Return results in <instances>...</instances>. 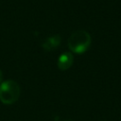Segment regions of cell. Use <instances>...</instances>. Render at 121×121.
I'll list each match as a JSON object with an SVG mask.
<instances>
[{"label": "cell", "mask_w": 121, "mask_h": 121, "mask_svg": "<svg viewBox=\"0 0 121 121\" xmlns=\"http://www.w3.org/2000/svg\"><path fill=\"white\" fill-rule=\"evenodd\" d=\"M2 78H3V73H2V70L0 69V81L2 80Z\"/></svg>", "instance_id": "5b68a950"}, {"label": "cell", "mask_w": 121, "mask_h": 121, "mask_svg": "<svg viewBox=\"0 0 121 121\" xmlns=\"http://www.w3.org/2000/svg\"><path fill=\"white\" fill-rule=\"evenodd\" d=\"M21 94L19 84L13 79H7L0 83V101L3 104L10 105L15 103Z\"/></svg>", "instance_id": "7a4b0ae2"}, {"label": "cell", "mask_w": 121, "mask_h": 121, "mask_svg": "<svg viewBox=\"0 0 121 121\" xmlns=\"http://www.w3.org/2000/svg\"><path fill=\"white\" fill-rule=\"evenodd\" d=\"M63 121H73V120H63Z\"/></svg>", "instance_id": "8992f818"}, {"label": "cell", "mask_w": 121, "mask_h": 121, "mask_svg": "<svg viewBox=\"0 0 121 121\" xmlns=\"http://www.w3.org/2000/svg\"><path fill=\"white\" fill-rule=\"evenodd\" d=\"M92 43V38L86 30H77L73 32L68 38L67 43L71 52L76 54H82L88 50Z\"/></svg>", "instance_id": "6da1fadb"}, {"label": "cell", "mask_w": 121, "mask_h": 121, "mask_svg": "<svg viewBox=\"0 0 121 121\" xmlns=\"http://www.w3.org/2000/svg\"><path fill=\"white\" fill-rule=\"evenodd\" d=\"M60 41L61 39L60 35H53V36L47 37L42 43V47L45 51H52L60 44Z\"/></svg>", "instance_id": "277c9868"}, {"label": "cell", "mask_w": 121, "mask_h": 121, "mask_svg": "<svg viewBox=\"0 0 121 121\" xmlns=\"http://www.w3.org/2000/svg\"><path fill=\"white\" fill-rule=\"evenodd\" d=\"M73 54L71 52H63L58 59V68L61 71H65L71 67L73 64Z\"/></svg>", "instance_id": "3957f363"}]
</instances>
